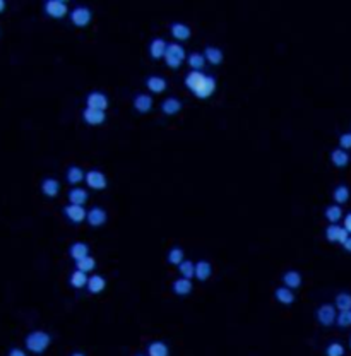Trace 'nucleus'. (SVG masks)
<instances>
[{
    "mask_svg": "<svg viewBox=\"0 0 351 356\" xmlns=\"http://www.w3.org/2000/svg\"><path fill=\"white\" fill-rule=\"evenodd\" d=\"M204 59H206V62L213 64V65H218L223 62L224 59V53L219 47H214V45H207L206 48H204Z\"/></svg>",
    "mask_w": 351,
    "mask_h": 356,
    "instance_id": "nucleus-14",
    "label": "nucleus"
},
{
    "mask_svg": "<svg viewBox=\"0 0 351 356\" xmlns=\"http://www.w3.org/2000/svg\"><path fill=\"white\" fill-rule=\"evenodd\" d=\"M342 223H344V224H342V228H344V230L351 235V212H348V214L344 216V219H342Z\"/></svg>",
    "mask_w": 351,
    "mask_h": 356,
    "instance_id": "nucleus-41",
    "label": "nucleus"
},
{
    "mask_svg": "<svg viewBox=\"0 0 351 356\" xmlns=\"http://www.w3.org/2000/svg\"><path fill=\"white\" fill-rule=\"evenodd\" d=\"M170 31H171V36H173L175 40H180V42L189 40L192 35V30L189 28V24L185 23H173L170 26Z\"/></svg>",
    "mask_w": 351,
    "mask_h": 356,
    "instance_id": "nucleus-16",
    "label": "nucleus"
},
{
    "mask_svg": "<svg viewBox=\"0 0 351 356\" xmlns=\"http://www.w3.org/2000/svg\"><path fill=\"white\" fill-rule=\"evenodd\" d=\"M185 59H187V52L180 43H168L166 52H165V57H163V60H165L168 67L178 69Z\"/></svg>",
    "mask_w": 351,
    "mask_h": 356,
    "instance_id": "nucleus-3",
    "label": "nucleus"
},
{
    "mask_svg": "<svg viewBox=\"0 0 351 356\" xmlns=\"http://www.w3.org/2000/svg\"><path fill=\"white\" fill-rule=\"evenodd\" d=\"M342 248H344L346 252H349V253H351V235L348 236V238H346L344 243H342Z\"/></svg>",
    "mask_w": 351,
    "mask_h": 356,
    "instance_id": "nucleus-43",
    "label": "nucleus"
},
{
    "mask_svg": "<svg viewBox=\"0 0 351 356\" xmlns=\"http://www.w3.org/2000/svg\"><path fill=\"white\" fill-rule=\"evenodd\" d=\"M336 306L334 305H329V303H324V305H320L319 308H317V312H315V317H317V320H319V324L320 325H324V327H330L336 322Z\"/></svg>",
    "mask_w": 351,
    "mask_h": 356,
    "instance_id": "nucleus-6",
    "label": "nucleus"
},
{
    "mask_svg": "<svg viewBox=\"0 0 351 356\" xmlns=\"http://www.w3.org/2000/svg\"><path fill=\"white\" fill-rule=\"evenodd\" d=\"M153 105H154L153 96L146 95V93H139V95H136V98H134V108H136L139 113L151 112Z\"/></svg>",
    "mask_w": 351,
    "mask_h": 356,
    "instance_id": "nucleus-13",
    "label": "nucleus"
},
{
    "mask_svg": "<svg viewBox=\"0 0 351 356\" xmlns=\"http://www.w3.org/2000/svg\"><path fill=\"white\" fill-rule=\"evenodd\" d=\"M213 274V265H211L209 260H199L195 264V271L194 277H197L199 281H207Z\"/></svg>",
    "mask_w": 351,
    "mask_h": 356,
    "instance_id": "nucleus-18",
    "label": "nucleus"
},
{
    "mask_svg": "<svg viewBox=\"0 0 351 356\" xmlns=\"http://www.w3.org/2000/svg\"><path fill=\"white\" fill-rule=\"evenodd\" d=\"M274 296L281 305H291L293 301H295V293H293V289L286 288V286H279V288H276Z\"/></svg>",
    "mask_w": 351,
    "mask_h": 356,
    "instance_id": "nucleus-26",
    "label": "nucleus"
},
{
    "mask_svg": "<svg viewBox=\"0 0 351 356\" xmlns=\"http://www.w3.org/2000/svg\"><path fill=\"white\" fill-rule=\"evenodd\" d=\"M69 253H71V257L74 260H79L83 257L89 255V245L84 243V241H74L71 245V248H69Z\"/></svg>",
    "mask_w": 351,
    "mask_h": 356,
    "instance_id": "nucleus-28",
    "label": "nucleus"
},
{
    "mask_svg": "<svg viewBox=\"0 0 351 356\" xmlns=\"http://www.w3.org/2000/svg\"><path fill=\"white\" fill-rule=\"evenodd\" d=\"M42 192L47 197H57L60 192V182L57 178H45L42 182Z\"/></svg>",
    "mask_w": 351,
    "mask_h": 356,
    "instance_id": "nucleus-22",
    "label": "nucleus"
},
{
    "mask_svg": "<svg viewBox=\"0 0 351 356\" xmlns=\"http://www.w3.org/2000/svg\"><path fill=\"white\" fill-rule=\"evenodd\" d=\"M185 83V88L192 91L195 95V98L199 100H207L214 95L216 88H218V83L213 76L202 72V71H190L183 79Z\"/></svg>",
    "mask_w": 351,
    "mask_h": 356,
    "instance_id": "nucleus-1",
    "label": "nucleus"
},
{
    "mask_svg": "<svg viewBox=\"0 0 351 356\" xmlns=\"http://www.w3.org/2000/svg\"><path fill=\"white\" fill-rule=\"evenodd\" d=\"M166 47H168V43H166L163 38H153L149 43L151 57H153V59H163V57H165V52H166Z\"/></svg>",
    "mask_w": 351,
    "mask_h": 356,
    "instance_id": "nucleus-19",
    "label": "nucleus"
},
{
    "mask_svg": "<svg viewBox=\"0 0 351 356\" xmlns=\"http://www.w3.org/2000/svg\"><path fill=\"white\" fill-rule=\"evenodd\" d=\"M336 324L346 329V327H351V310H342L336 315Z\"/></svg>",
    "mask_w": 351,
    "mask_h": 356,
    "instance_id": "nucleus-38",
    "label": "nucleus"
},
{
    "mask_svg": "<svg viewBox=\"0 0 351 356\" xmlns=\"http://www.w3.org/2000/svg\"><path fill=\"white\" fill-rule=\"evenodd\" d=\"M69 16H71V21L74 23L76 26L83 28V26H88V24L91 23L93 11L89 9L88 6H77L69 12Z\"/></svg>",
    "mask_w": 351,
    "mask_h": 356,
    "instance_id": "nucleus-5",
    "label": "nucleus"
},
{
    "mask_svg": "<svg viewBox=\"0 0 351 356\" xmlns=\"http://www.w3.org/2000/svg\"><path fill=\"white\" fill-rule=\"evenodd\" d=\"M7 356H26V353H24L21 347H12Z\"/></svg>",
    "mask_w": 351,
    "mask_h": 356,
    "instance_id": "nucleus-42",
    "label": "nucleus"
},
{
    "mask_svg": "<svg viewBox=\"0 0 351 356\" xmlns=\"http://www.w3.org/2000/svg\"><path fill=\"white\" fill-rule=\"evenodd\" d=\"M349 347H351V337H349Z\"/></svg>",
    "mask_w": 351,
    "mask_h": 356,
    "instance_id": "nucleus-46",
    "label": "nucleus"
},
{
    "mask_svg": "<svg viewBox=\"0 0 351 356\" xmlns=\"http://www.w3.org/2000/svg\"><path fill=\"white\" fill-rule=\"evenodd\" d=\"M185 60L192 71H202L204 65H206V59H204V55L199 52H192Z\"/></svg>",
    "mask_w": 351,
    "mask_h": 356,
    "instance_id": "nucleus-31",
    "label": "nucleus"
},
{
    "mask_svg": "<svg viewBox=\"0 0 351 356\" xmlns=\"http://www.w3.org/2000/svg\"><path fill=\"white\" fill-rule=\"evenodd\" d=\"M71 356H86L84 353H81V351H74V353H72Z\"/></svg>",
    "mask_w": 351,
    "mask_h": 356,
    "instance_id": "nucleus-45",
    "label": "nucleus"
},
{
    "mask_svg": "<svg viewBox=\"0 0 351 356\" xmlns=\"http://www.w3.org/2000/svg\"><path fill=\"white\" fill-rule=\"evenodd\" d=\"M89 199L88 190L83 189V187H72L69 190V202L74 204V206H84Z\"/></svg>",
    "mask_w": 351,
    "mask_h": 356,
    "instance_id": "nucleus-15",
    "label": "nucleus"
},
{
    "mask_svg": "<svg viewBox=\"0 0 351 356\" xmlns=\"http://www.w3.org/2000/svg\"><path fill=\"white\" fill-rule=\"evenodd\" d=\"M45 12L54 19H62L69 14V6L64 0H47L45 2Z\"/></svg>",
    "mask_w": 351,
    "mask_h": 356,
    "instance_id": "nucleus-7",
    "label": "nucleus"
},
{
    "mask_svg": "<svg viewBox=\"0 0 351 356\" xmlns=\"http://www.w3.org/2000/svg\"><path fill=\"white\" fill-rule=\"evenodd\" d=\"M95 267H96V260H95V257H91V255H86V257H83V259L76 260L77 271H83V272L88 274V272L95 271Z\"/></svg>",
    "mask_w": 351,
    "mask_h": 356,
    "instance_id": "nucleus-32",
    "label": "nucleus"
},
{
    "mask_svg": "<svg viewBox=\"0 0 351 356\" xmlns=\"http://www.w3.org/2000/svg\"><path fill=\"white\" fill-rule=\"evenodd\" d=\"M161 110L165 115H177L178 112L182 110V101L175 96H168L163 100L161 103Z\"/></svg>",
    "mask_w": 351,
    "mask_h": 356,
    "instance_id": "nucleus-17",
    "label": "nucleus"
},
{
    "mask_svg": "<svg viewBox=\"0 0 351 356\" xmlns=\"http://www.w3.org/2000/svg\"><path fill=\"white\" fill-rule=\"evenodd\" d=\"M84 170L81 166H77V165H72V166H69L67 168V173H65V177H67V182L69 183H72L74 187L79 185L81 182L84 180Z\"/></svg>",
    "mask_w": 351,
    "mask_h": 356,
    "instance_id": "nucleus-27",
    "label": "nucleus"
},
{
    "mask_svg": "<svg viewBox=\"0 0 351 356\" xmlns=\"http://www.w3.org/2000/svg\"><path fill=\"white\" fill-rule=\"evenodd\" d=\"M336 308H339V312L342 310H351V294L349 293H339L336 296Z\"/></svg>",
    "mask_w": 351,
    "mask_h": 356,
    "instance_id": "nucleus-37",
    "label": "nucleus"
},
{
    "mask_svg": "<svg viewBox=\"0 0 351 356\" xmlns=\"http://www.w3.org/2000/svg\"><path fill=\"white\" fill-rule=\"evenodd\" d=\"M146 86H148L151 93H163L166 89V86H168V83H166V79L161 76H149L148 79H146Z\"/></svg>",
    "mask_w": 351,
    "mask_h": 356,
    "instance_id": "nucleus-25",
    "label": "nucleus"
},
{
    "mask_svg": "<svg viewBox=\"0 0 351 356\" xmlns=\"http://www.w3.org/2000/svg\"><path fill=\"white\" fill-rule=\"evenodd\" d=\"M84 182L88 183V187H89V189H93V190H103V189H107V185H108L107 175H105L101 170H89V171H86Z\"/></svg>",
    "mask_w": 351,
    "mask_h": 356,
    "instance_id": "nucleus-4",
    "label": "nucleus"
},
{
    "mask_svg": "<svg viewBox=\"0 0 351 356\" xmlns=\"http://www.w3.org/2000/svg\"><path fill=\"white\" fill-rule=\"evenodd\" d=\"M339 147L341 149H351V132H344L339 136Z\"/></svg>",
    "mask_w": 351,
    "mask_h": 356,
    "instance_id": "nucleus-40",
    "label": "nucleus"
},
{
    "mask_svg": "<svg viewBox=\"0 0 351 356\" xmlns=\"http://www.w3.org/2000/svg\"><path fill=\"white\" fill-rule=\"evenodd\" d=\"M137 356H142V354H137Z\"/></svg>",
    "mask_w": 351,
    "mask_h": 356,
    "instance_id": "nucleus-47",
    "label": "nucleus"
},
{
    "mask_svg": "<svg viewBox=\"0 0 351 356\" xmlns=\"http://www.w3.org/2000/svg\"><path fill=\"white\" fill-rule=\"evenodd\" d=\"M64 214L67 216L72 223L81 224L83 221H86V214H88V211L84 209V206H74V204H69V206L64 207Z\"/></svg>",
    "mask_w": 351,
    "mask_h": 356,
    "instance_id": "nucleus-11",
    "label": "nucleus"
},
{
    "mask_svg": "<svg viewBox=\"0 0 351 356\" xmlns=\"http://www.w3.org/2000/svg\"><path fill=\"white\" fill-rule=\"evenodd\" d=\"M86 286H88V289L91 294H98L107 288V281H105V277L100 276V274H93V276L88 279V284Z\"/></svg>",
    "mask_w": 351,
    "mask_h": 356,
    "instance_id": "nucleus-23",
    "label": "nucleus"
},
{
    "mask_svg": "<svg viewBox=\"0 0 351 356\" xmlns=\"http://www.w3.org/2000/svg\"><path fill=\"white\" fill-rule=\"evenodd\" d=\"M88 279H89L88 274L83 271H77V269L71 274V284L74 286V288H84V286L88 284Z\"/></svg>",
    "mask_w": 351,
    "mask_h": 356,
    "instance_id": "nucleus-35",
    "label": "nucleus"
},
{
    "mask_svg": "<svg viewBox=\"0 0 351 356\" xmlns=\"http://www.w3.org/2000/svg\"><path fill=\"white\" fill-rule=\"evenodd\" d=\"M330 161H332L334 166L344 168L349 165V154L346 153L344 149H341V147H336V149H332V153H330Z\"/></svg>",
    "mask_w": 351,
    "mask_h": 356,
    "instance_id": "nucleus-24",
    "label": "nucleus"
},
{
    "mask_svg": "<svg viewBox=\"0 0 351 356\" xmlns=\"http://www.w3.org/2000/svg\"><path fill=\"white\" fill-rule=\"evenodd\" d=\"M166 260H168V264H171V265H178L182 260H185V252H183V248H180V247L170 248Z\"/></svg>",
    "mask_w": 351,
    "mask_h": 356,
    "instance_id": "nucleus-34",
    "label": "nucleus"
},
{
    "mask_svg": "<svg viewBox=\"0 0 351 356\" xmlns=\"http://www.w3.org/2000/svg\"><path fill=\"white\" fill-rule=\"evenodd\" d=\"M108 105H110L108 96L101 91H91L86 96V106H88V108H95V110L105 112V110L108 108Z\"/></svg>",
    "mask_w": 351,
    "mask_h": 356,
    "instance_id": "nucleus-8",
    "label": "nucleus"
},
{
    "mask_svg": "<svg viewBox=\"0 0 351 356\" xmlns=\"http://www.w3.org/2000/svg\"><path fill=\"white\" fill-rule=\"evenodd\" d=\"M283 283L289 289H296L301 286V274L295 271V269H289L283 274Z\"/></svg>",
    "mask_w": 351,
    "mask_h": 356,
    "instance_id": "nucleus-21",
    "label": "nucleus"
},
{
    "mask_svg": "<svg viewBox=\"0 0 351 356\" xmlns=\"http://www.w3.org/2000/svg\"><path fill=\"white\" fill-rule=\"evenodd\" d=\"M83 118L86 120V124H89V125H101L105 120H107V113L101 112V110L88 108V106H86L84 112H83Z\"/></svg>",
    "mask_w": 351,
    "mask_h": 356,
    "instance_id": "nucleus-12",
    "label": "nucleus"
},
{
    "mask_svg": "<svg viewBox=\"0 0 351 356\" xmlns=\"http://www.w3.org/2000/svg\"><path fill=\"white\" fill-rule=\"evenodd\" d=\"M108 216H107V211L103 209V207H91V209L88 211V214H86V221H88L89 226L93 228H98V226H103L105 223H107Z\"/></svg>",
    "mask_w": 351,
    "mask_h": 356,
    "instance_id": "nucleus-10",
    "label": "nucleus"
},
{
    "mask_svg": "<svg viewBox=\"0 0 351 356\" xmlns=\"http://www.w3.org/2000/svg\"><path fill=\"white\" fill-rule=\"evenodd\" d=\"M24 344H26L28 351H31V353L35 354H40L43 353V351H47L48 346L52 344V335L45 332V330H33V332L26 335Z\"/></svg>",
    "mask_w": 351,
    "mask_h": 356,
    "instance_id": "nucleus-2",
    "label": "nucleus"
},
{
    "mask_svg": "<svg viewBox=\"0 0 351 356\" xmlns=\"http://www.w3.org/2000/svg\"><path fill=\"white\" fill-rule=\"evenodd\" d=\"M332 197L336 200V204H346L349 200V189L346 185H337L332 192Z\"/></svg>",
    "mask_w": 351,
    "mask_h": 356,
    "instance_id": "nucleus-33",
    "label": "nucleus"
},
{
    "mask_svg": "<svg viewBox=\"0 0 351 356\" xmlns=\"http://www.w3.org/2000/svg\"><path fill=\"white\" fill-rule=\"evenodd\" d=\"M192 281L187 279V277H178V279L173 281V284H171V289H173L175 294H178V296H185V294H189L192 291Z\"/></svg>",
    "mask_w": 351,
    "mask_h": 356,
    "instance_id": "nucleus-20",
    "label": "nucleus"
},
{
    "mask_svg": "<svg viewBox=\"0 0 351 356\" xmlns=\"http://www.w3.org/2000/svg\"><path fill=\"white\" fill-rule=\"evenodd\" d=\"M324 216H325V219H327L330 224H337L342 219L341 206H337V204H334V206H327V207H325Z\"/></svg>",
    "mask_w": 351,
    "mask_h": 356,
    "instance_id": "nucleus-30",
    "label": "nucleus"
},
{
    "mask_svg": "<svg viewBox=\"0 0 351 356\" xmlns=\"http://www.w3.org/2000/svg\"><path fill=\"white\" fill-rule=\"evenodd\" d=\"M349 236V233L344 230L342 226L339 224H329L327 228H325V238L330 243H344L346 238Z\"/></svg>",
    "mask_w": 351,
    "mask_h": 356,
    "instance_id": "nucleus-9",
    "label": "nucleus"
},
{
    "mask_svg": "<svg viewBox=\"0 0 351 356\" xmlns=\"http://www.w3.org/2000/svg\"><path fill=\"white\" fill-rule=\"evenodd\" d=\"M194 271H195V264L192 260H182L180 264H178V272L182 274V277L192 279V277H194Z\"/></svg>",
    "mask_w": 351,
    "mask_h": 356,
    "instance_id": "nucleus-36",
    "label": "nucleus"
},
{
    "mask_svg": "<svg viewBox=\"0 0 351 356\" xmlns=\"http://www.w3.org/2000/svg\"><path fill=\"white\" fill-rule=\"evenodd\" d=\"M148 356H170V347L163 341H153L148 344Z\"/></svg>",
    "mask_w": 351,
    "mask_h": 356,
    "instance_id": "nucleus-29",
    "label": "nucleus"
},
{
    "mask_svg": "<svg viewBox=\"0 0 351 356\" xmlns=\"http://www.w3.org/2000/svg\"><path fill=\"white\" fill-rule=\"evenodd\" d=\"M6 9V0H0V12Z\"/></svg>",
    "mask_w": 351,
    "mask_h": 356,
    "instance_id": "nucleus-44",
    "label": "nucleus"
},
{
    "mask_svg": "<svg viewBox=\"0 0 351 356\" xmlns=\"http://www.w3.org/2000/svg\"><path fill=\"white\" fill-rule=\"evenodd\" d=\"M325 356H344V346L341 342H330L325 347Z\"/></svg>",
    "mask_w": 351,
    "mask_h": 356,
    "instance_id": "nucleus-39",
    "label": "nucleus"
}]
</instances>
